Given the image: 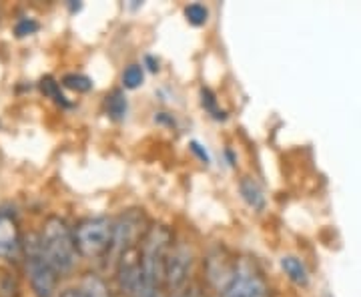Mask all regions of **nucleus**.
I'll use <instances>...</instances> for the list:
<instances>
[{
    "instance_id": "nucleus-19",
    "label": "nucleus",
    "mask_w": 361,
    "mask_h": 297,
    "mask_svg": "<svg viewBox=\"0 0 361 297\" xmlns=\"http://www.w3.org/2000/svg\"><path fill=\"white\" fill-rule=\"evenodd\" d=\"M201 97H203V107H205L211 115L215 116V119H219V121L221 119H225V113L217 109V99L213 97V92L209 91V89H203V91H201Z\"/></svg>"
},
{
    "instance_id": "nucleus-23",
    "label": "nucleus",
    "mask_w": 361,
    "mask_h": 297,
    "mask_svg": "<svg viewBox=\"0 0 361 297\" xmlns=\"http://www.w3.org/2000/svg\"><path fill=\"white\" fill-rule=\"evenodd\" d=\"M141 297H167V291H153V293H142Z\"/></svg>"
},
{
    "instance_id": "nucleus-5",
    "label": "nucleus",
    "mask_w": 361,
    "mask_h": 297,
    "mask_svg": "<svg viewBox=\"0 0 361 297\" xmlns=\"http://www.w3.org/2000/svg\"><path fill=\"white\" fill-rule=\"evenodd\" d=\"M149 231L147 227V217L141 209H129L125 211L118 219L115 221V239L113 247L109 251V255L113 261H118L123 253H127L129 249H135L142 243L145 235Z\"/></svg>"
},
{
    "instance_id": "nucleus-11",
    "label": "nucleus",
    "mask_w": 361,
    "mask_h": 297,
    "mask_svg": "<svg viewBox=\"0 0 361 297\" xmlns=\"http://www.w3.org/2000/svg\"><path fill=\"white\" fill-rule=\"evenodd\" d=\"M239 191L243 195L247 205L251 207L253 211H263V207H265V195H263V189H261V185L255 179L243 177L239 181Z\"/></svg>"
},
{
    "instance_id": "nucleus-17",
    "label": "nucleus",
    "mask_w": 361,
    "mask_h": 297,
    "mask_svg": "<svg viewBox=\"0 0 361 297\" xmlns=\"http://www.w3.org/2000/svg\"><path fill=\"white\" fill-rule=\"evenodd\" d=\"M142 80H145V73H142L141 65H129L123 73V85L125 89H137L141 87Z\"/></svg>"
},
{
    "instance_id": "nucleus-18",
    "label": "nucleus",
    "mask_w": 361,
    "mask_h": 297,
    "mask_svg": "<svg viewBox=\"0 0 361 297\" xmlns=\"http://www.w3.org/2000/svg\"><path fill=\"white\" fill-rule=\"evenodd\" d=\"M39 30V23L35 20V18H18V23L14 25V35L18 37V39H25V37H30V35H35Z\"/></svg>"
},
{
    "instance_id": "nucleus-21",
    "label": "nucleus",
    "mask_w": 361,
    "mask_h": 297,
    "mask_svg": "<svg viewBox=\"0 0 361 297\" xmlns=\"http://www.w3.org/2000/svg\"><path fill=\"white\" fill-rule=\"evenodd\" d=\"M61 297H85V296H82V291L77 287V289H66V291H63Z\"/></svg>"
},
{
    "instance_id": "nucleus-6",
    "label": "nucleus",
    "mask_w": 361,
    "mask_h": 297,
    "mask_svg": "<svg viewBox=\"0 0 361 297\" xmlns=\"http://www.w3.org/2000/svg\"><path fill=\"white\" fill-rule=\"evenodd\" d=\"M221 297H269V285L255 265L241 261L235 265V275Z\"/></svg>"
},
{
    "instance_id": "nucleus-22",
    "label": "nucleus",
    "mask_w": 361,
    "mask_h": 297,
    "mask_svg": "<svg viewBox=\"0 0 361 297\" xmlns=\"http://www.w3.org/2000/svg\"><path fill=\"white\" fill-rule=\"evenodd\" d=\"M187 297H207L205 291H201L199 287H195V289H191L189 293H187Z\"/></svg>"
},
{
    "instance_id": "nucleus-4",
    "label": "nucleus",
    "mask_w": 361,
    "mask_h": 297,
    "mask_svg": "<svg viewBox=\"0 0 361 297\" xmlns=\"http://www.w3.org/2000/svg\"><path fill=\"white\" fill-rule=\"evenodd\" d=\"M26 272L30 277V285L37 297H52L59 281V273L51 265V261L42 253L39 237H30L25 246Z\"/></svg>"
},
{
    "instance_id": "nucleus-7",
    "label": "nucleus",
    "mask_w": 361,
    "mask_h": 297,
    "mask_svg": "<svg viewBox=\"0 0 361 297\" xmlns=\"http://www.w3.org/2000/svg\"><path fill=\"white\" fill-rule=\"evenodd\" d=\"M191 249L183 243L171 247V253L167 259V269H165V287L167 296L171 297H187L189 289V275H191Z\"/></svg>"
},
{
    "instance_id": "nucleus-16",
    "label": "nucleus",
    "mask_w": 361,
    "mask_h": 297,
    "mask_svg": "<svg viewBox=\"0 0 361 297\" xmlns=\"http://www.w3.org/2000/svg\"><path fill=\"white\" fill-rule=\"evenodd\" d=\"M61 83L65 85L66 89H73V91L77 92H87L92 89V80H90L89 77H85V75H77V73H68V75H65Z\"/></svg>"
},
{
    "instance_id": "nucleus-10",
    "label": "nucleus",
    "mask_w": 361,
    "mask_h": 297,
    "mask_svg": "<svg viewBox=\"0 0 361 297\" xmlns=\"http://www.w3.org/2000/svg\"><path fill=\"white\" fill-rule=\"evenodd\" d=\"M281 267H283L285 275L293 281L295 285H305L310 284V272H307V265L295 255H283L281 257Z\"/></svg>"
},
{
    "instance_id": "nucleus-1",
    "label": "nucleus",
    "mask_w": 361,
    "mask_h": 297,
    "mask_svg": "<svg viewBox=\"0 0 361 297\" xmlns=\"http://www.w3.org/2000/svg\"><path fill=\"white\" fill-rule=\"evenodd\" d=\"M173 247V233L165 225H153L141 243L142 293L165 291V269ZM139 296V297H141Z\"/></svg>"
},
{
    "instance_id": "nucleus-15",
    "label": "nucleus",
    "mask_w": 361,
    "mask_h": 297,
    "mask_svg": "<svg viewBox=\"0 0 361 297\" xmlns=\"http://www.w3.org/2000/svg\"><path fill=\"white\" fill-rule=\"evenodd\" d=\"M185 18L189 20V25L203 26L209 20V11L201 2H193L189 6H185Z\"/></svg>"
},
{
    "instance_id": "nucleus-3",
    "label": "nucleus",
    "mask_w": 361,
    "mask_h": 297,
    "mask_svg": "<svg viewBox=\"0 0 361 297\" xmlns=\"http://www.w3.org/2000/svg\"><path fill=\"white\" fill-rule=\"evenodd\" d=\"M115 239V221L109 217H90L75 229L78 253L82 257H101L111 251Z\"/></svg>"
},
{
    "instance_id": "nucleus-13",
    "label": "nucleus",
    "mask_w": 361,
    "mask_h": 297,
    "mask_svg": "<svg viewBox=\"0 0 361 297\" xmlns=\"http://www.w3.org/2000/svg\"><path fill=\"white\" fill-rule=\"evenodd\" d=\"M127 109H129V103H127V97L123 91L116 89L106 97V115L113 121H123L127 115Z\"/></svg>"
},
{
    "instance_id": "nucleus-14",
    "label": "nucleus",
    "mask_w": 361,
    "mask_h": 297,
    "mask_svg": "<svg viewBox=\"0 0 361 297\" xmlns=\"http://www.w3.org/2000/svg\"><path fill=\"white\" fill-rule=\"evenodd\" d=\"M40 91L44 92L47 97H51L52 101L61 107H71L68 99H66L63 91H61V83H56L52 77H44L40 80Z\"/></svg>"
},
{
    "instance_id": "nucleus-12",
    "label": "nucleus",
    "mask_w": 361,
    "mask_h": 297,
    "mask_svg": "<svg viewBox=\"0 0 361 297\" xmlns=\"http://www.w3.org/2000/svg\"><path fill=\"white\" fill-rule=\"evenodd\" d=\"M78 289L82 291V296L85 297H111V291H109L106 284H104L99 275H94V273H87V275L82 277Z\"/></svg>"
},
{
    "instance_id": "nucleus-9",
    "label": "nucleus",
    "mask_w": 361,
    "mask_h": 297,
    "mask_svg": "<svg viewBox=\"0 0 361 297\" xmlns=\"http://www.w3.org/2000/svg\"><path fill=\"white\" fill-rule=\"evenodd\" d=\"M23 249V237L14 215L0 211V257L16 259Z\"/></svg>"
},
{
    "instance_id": "nucleus-8",
    "label": "nucleus",
    "mask_w": 361,
    "mask_h": 297,
    "mask_svg": "<svg viewBox=\"0 0 361 297\" xmlns=\"http://www.w3.org/2000/svg\"><path fill=\"white\" fill-rule=\"evenodd\" d=\"M116 281L127 297H139L142 291L141 246L129 249L116 261Z\"/></svg>"
},
{
    "instance_id": "nucleus-20",
    "label": "nucleus",
    "mask_w": 361,
    "mask_h": 297,
    "mask_svg": "<svg viewBox=\"0 0 361 297\" xmlns=\"http://www.w3.org/2000/svg\"><path fill=\"white\" fill-rule=\"evenodd\" d=\"M191 149H193L195 153H197V155L201 157V159H203V161H209V155H207V151H203V149H201V145H199V143H191Z\"/></svg>"
},
{
    "instance_id": "nucleus-2",
    "label": "nucleus",
    "mask_w": 361,
    "mask_h": 297,
    "mask_svg": "<svg viewBox=\"0 0 361 297\" xmlns=\"http://www.w3.org/2000/svg\"><path fill=\"white\" fill-rule=\"evenodd\" d=\"M42 253L51 261V265L59 275L73 272L78 261V249L75 241V231L61 217H49L42 225L39 237Z\"/></svg>"
}]
</instances>
